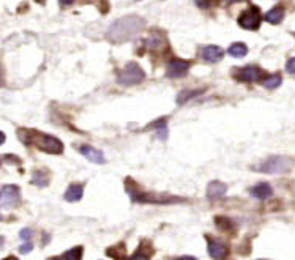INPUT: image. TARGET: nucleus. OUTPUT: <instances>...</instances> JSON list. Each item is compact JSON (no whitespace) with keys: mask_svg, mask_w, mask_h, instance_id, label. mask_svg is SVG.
Returning <instances> with one entry per match:
<instances>
[{"mask_svg":"<svg viewBox=\"0 0 295 260\" xmlns=\"http://www.w3.org/2000/svg\"><path fill=\"white\" fill-rule=\"evenodd\" d=\"M145 27V19L136 14L123 16L109 27L107 30V38L114 43H122L126 39L134 38L137 33H141Z\"/></svg>","mask_w":295,"mask_h":260,"instance_id":"obj_1","label":"nucleus"},{"mask_svg":"<svg viewBox=\"0 0 295 260\" xmlns=\"http://www.w3.org/2000/svg\"><path fill=\"white\" fill-rule=\"evenodd\" d=\"M17 136L21 137V141L25 144H33L38 150H41L44 153L51 155H60L63 153V142L55 136L46 134L41 131H35V129H19Z\"/></svg>","mask_w":295,"mask_h":260,"instance_id":"obj_2","label":"nucleus"},{"mask_svg":"<svg viewBox=\"0 0 295 260\" xmlns=\"http://www.w3.org/2000/svg\"><path fill=\"white\" fill-rule=\"evenodd\" d=\"M125 191L130 196V199L134 204H175L182 201L179 197H172V196H161V194H152L147 193L141 186L137 185L133 178H126L125 180Z\"/></svg>","mask_w":295,"mask_h":260,"instance_id":"obj_3","label":"nucleus"},{"mask_svg":"<svg viewBox=\"0 0 295 260\" xmlns=\"http://www.w3.org/2000/svg\"><path fill=\"white\" fill-rule=\"evenodd\" d=\"M145 79L144 69L136 62H128L119 73H117V82L123 87H131L141 84Z\"/></svg>","mask_w":295,"mask_h":260,"instance_id":"obj_4","label":"nucleus"},{"mask_svg":"<svg viewBox=\"0 0 295 260\" xmlns=\"http://www.w3.org/2000/svg\"><path fill=\"white\" fill-rule=\"evenodd\" d=\"M289 167H291V161L288 158L270 156L258 167V171L264 172V174H284L289 171Z\"/></svg>","mask_w":295,"mask_h":260,"instance_id":"obj_5","label":"nucleus"},{"mask_svg":"<svg viewBox=\"0 0 295 260\" xmlns=\"http://www.w3.org/2000/svg\"><path fill=\"white\" fill-rule=\"evenodd\" d=\"M21 204V191L16 185H5L0 189V207L13 208Z\"/></svg>","mask_w":295,"mask_h":260,"instance_id":"obj_6","label":"nucleus"},{"mask_svg":"<svg viewBox=\"0 0 295 260\" xmlns=\"http://www.w3.org/2000/svg\"><path fill=\"white\" fill-rule=\"evenodd\" d=\"M261 22H262V16L256 6L243 11L239 17V25L245 30H258Z\"/></svg>","mask_w":295,"mask_h":260,"instance_id":"obj_7","label":"nucleus"},{"mask_svg":"<svg viewBox=\"0 0 295 260\" xmlns=\"http://www.w3.org/2000/svg\"><path fill=\"white\" fill-rule=\"evenodd\" d=\"M190 69V62L183 58H174L168 63V68H166V74L168 77H183L186 76Z\"/></svg>","mask_w":295,"mask_h":260,"instance_id":"obj_8","label":"nucleus"},{"mask_svg":"<svg viewBox=\"0 0 295 260\" xmlns=\"http://www.w3.org/2000/svg\"><path fill=\"white\" fill-rule=\"evenodd\" d=\"M262 77H264V71L256 65H248L242 68L237 74V79L242 82H256V81H261Z\"/></svg>","mask_w":295,"mask_h":260,"instance_id":"obj_9","label":"nucleus"},{"mask_svg":"<svg viewBox=\"0 0 295 260\" xmlns=\"http://www.w3.org/2000/svg\"><path fill=\"white\" fill-rule=\"evenodd\" d=\"M209 256L213 260H226L229 257V248L220 240H209Z\"/></svg>","mask_w":295,"mask_h":260,"instance_id":"obj_10","label":"nucleus"},{"mask_svg":"<svg viewBox=\"0 0 295 260\" xmlns=\"http://www.w3.org/2000/svg\"><path fill=\"white\" fill-rule=\"evenodd\" d=\"M79 153L87 158L88 161H92L95 164H104L106 163V158H104V153L101 152V150H98L92 145H81L79 147Z\"/></svg>","mask_w":295,"mask_h":260,"instance_id":"obj_11","label":"nucleus"},{"mask_svg":"<svg viewBox=\"0 0 295 260\" xmlns=\"http://www.w3.org/2000/svg\"><path fill=\"white\" fill-rule=\"evenodd\" d=\"M223 57H224V51L220 46L210 44V46H205L202 49V58L207 63H218L223 60Z\"/></svg>","mask_w":295,"mask_h":260,"instance_id":"obj_12","label":"nucleus"},{"mask_svg":"<svg viewBox=\"0 0 295 260\" xmlns=\"http://www.w3.org/2000/svg\"><path fill=\"white\" fill-rule=\"evenodd\" d=\"M250 194L256 199H259V201H267V199H270L273 196V188H272V185L262 182V183H258L256 186H253L250 189Z\"/></svg>","mask_w":295,"mask_h":260,"instance_id":"obj_13","label":"nucleus"},{"mask_svg":"<svg viewBox=\"0 0 295 260\" xmlns=\"http://www.w3.org/2000/svg\"><path fill=\"white\" fill-rule=\"evenodd\" d=\"M226 193H228V185L220 182V180H213L207 186V197L210 201H215V199L226 196Z\"/></svg>","mask_w":295,"mask_h":260,"instance_id":"obj_14","label":"nucleus"},{"mask_svg":"<svg viewBox=\"0 0 295 260\" xmlns=\"http://www.w3.org/2000/svg\"><path fill=\"white\" fill-rule=\"evenodd\" d=\"M84 196V185L81 183H73L68 186V189L65 191V201L66 202H79Z\"/></svg>","mask_w":295,"mask_h":260,"instance_id":"obj_15","label":"nucleus"},{"mask_svg":"<svg viewBox=\"0 0 295 260\" xmlns=\"http://www.w3.org/2000/svg\"><path fill=\"white\" fill-rule=\"evenodd\" d=\"M204 92H205V88H183L179 92V95H177V103L185 104V103L191 101V99L198 98Z\"/></svg>","mask_w":295,"mask_h":260,"instance_id":"obj_16","label":"nucleus"},{"mask_svg":"<svg viewBox=\"0 0 295 260\" xmlns=\"http://www.w3.org/2000/svg\"><path fill=\"white\" fill-rule=\"evenodd\" d=\"M284 17V8L283 6H275L270 11L265 14V21L270 24H280Z\"/></svg>","mask_w":295,"mask_h":260,"instance_id":"obj_17","label":"nucleus"},{"mask_svg":"<svg viewBox=\"0 0 295 260\" xmlns=\"http://www.w3.org/2000/svg\"><path fill=\"white\" fill-rule=\"evenodd\" d=\"M49 180H51V175L46 171H35L32 175V183L38 188H46L49 185Z\"/></svg>","mask_w":295,"mask_h":260,"instance_id":"obj_18","label":"nucleus"},{"mask_svg":"<svg viewBox=\"0 0 295 260\" xmlns=\"http://www.w3.org/2000/svg\"><path fill=\"white\" fill-rule=\"evenodd\" d=\"M228 54L234 58H242V57H245L248 54V46L245 43H234L228 49Z\"/></svg>","mask_w":295,"mask_h":260,"instance_id":"obj_19","label":"nucleus"},{"mask_svg":"<svg viewBox=\"0 0 295 260\" xmlns=\"http://www.w3.org/2000/svg\"><path fill=\"white\" fill-rule=\"evenodd\" d=\"M281 82H283V77H281L280 74H272V76H269V77L264 79V81H262V85H264L265 88L273 90V88H278V87L281 85Z\"/></svg>","mask_w":295,"mask_h":260,"instance_id":"obj_20","label":"nucleus"},{"mask_svg":"<svg viewBox=\"0 0 295 260\" xmlns=\"http://www.w3.org/2000/svg\"><path fill=\"white\" fill-rule=\"evenodd\" d=\"M82 253H84V248L76 246V248H71L70 251H66L62 256V259L63 260H82Z\"/></svg>","mask_w":295,"mask_h":260,"instance_id":"obj_21","label":"nucleus"},{"mask_svg":"<svg viewBox=\"0 0 295 260\" xmlns=\"http://www.w3.org/2000/svg\"><path fill=\"white\" fill-rule=\"evenodd\" d=\"M152 256H153V249H147L145 251L144 248H139L128 260H150Z\"/></svg>","mask_w":295,"mask_h":260,"instance_id":"obj_22","label":"nucleus"},{"mask_svg":"<svg viewBox=\"0 0 295 260\" xmlns=\"http://www.w3.org/2000/svg\"><path fill=\"white\" fill-rule=\"evenodd\" d=\"M215 224L218 226V229H221V231H231V229H232V223H231V219L224 218V216H218V218H215Z\"/></svg>","mask_w":295,"mask_h":260,"instance_id":"obj_23","label":"nucleus"},{"mask_svg":"<svg viewBox=\"0 0 295 260\" xmlns=\"http://www.w3.org/2000/svg\"><path fill=\"white\" fill-rule=\"evenodd\" d=\"M166 122H168V120H166L164 117H161V118H158V120H155L153 123H150L147 129L152 128V129H158V131H160V129H164V128H166Z\"/></svg>","mask_w":295,"mask_h":260,"instance_id":"obj_24","label":"nucleus"},{"mask_svg":"<svg viewBox=\"0 0 295 260\" xmlns=\"http://www.w3.org/2000/svg\"><path fill=\"white\" fill-rule=\"evenodd\" d=\"M147 46L149 47H152V49H155V47H158L160 44H163V38H160V36H150V38H147Z\"/></svg>","mask_w":295,"mask_h":260,"instance_id":"obj_25","label":"nucleus"},{"mask_svg":"<svg viewBox=\"0 0 295 260\" xmlns=\"http://www.w3.org/2000/svg\"><path fill=\"white\" fill-rule=\"evenodd\" d=\"M194 3L201 9H210L215 5V0H194Z\"/></svg>","mask_w":295,"mask_h":260,"instance_id":"obj_26","label":"nucleus"},{"mask_svg":"<svg viewBox=\"0 0 295 260\" xmlns=\"http://www.w3.org/2000/svg\"><path fill=\"white\" fill-rule=\"evenodd\" d=\"M33 249V243H32V240H28V242H24V245L19 248V253H22V254H28Z\"/></svg>","mask_w":295,"mask_h":260,"instance_id":"obj_27","label":"nucleus"},{"mask_svg":"<svg viewBox=\"0 0 295 260\" xmlns=\"http://www.w3.org/2000/svg\"><path fill=\"white\" fill-rule=\"evenodd\" d=\"M32 231L30 229H22L21 232H19V237H21L22 242H28V240H32Z\"/></svg>","mask_w":295,"mask_h":260,"instance_id":"obj_28","label":"nucleus"},{"mask_svg":"<svg viewBox=\"0 0 295 260\" xmlns=\"http://www.w3.org/2000/svg\"><path fill=\"white\" fill-rule=\"evenodd\" d=\"M286 71L291 73V74H295V57L291 58L289 62L286 63Z\"/></svg>","mask_w":295,"mask_h":260,"instance_id":"obj_29","label":"nucleus"},{"mask_svg":"<svg viewBox=\"0 0 295 260\" xmlns=\"http://www.w3.org/2000/svg\"><path fill=\"white\" fill-rule=\"evenodd\" d=\"M73 2H74V0H60V5L62 6H70Z\"/></svg>","mask_w":295,"mask_h":260,"instance_id":"obj_30","label":"nucleus"},{"mask_svg":"<svg viewBox=\"0 0 295 260\" xmlns=\"http://www.w3.org/2000/svg\"><path fill=\"white\" fill-rule=\"evenodd\" d=\"M177 260H198V259L193 257V256H182V257H179Z\"/></svg>","mask_w":295,"mask_h":260,"instance_id":"obj_31","label":"nucleus"},{"mask_svg":"<svg viewBox=\"0 0 295 260\" xmlns=\"http://www.w3.org/2000/svg\"><path fill=\"white\" fill-rule=\"evenodd\" d=\"M5 137H6V136H5V133H3V131H0V145H2V144L5 142Z\"/></svg>","mask_w":295,"mask_h":260,"instance_id":"obj_32","label":"nucleus"},{"mask_svg":"<svg viewBox=\"0 0 295 260\" xmlns=\"http://www.w3.org/2000/svg\"><path fill=\"white\" fill-rule=\"evenodd\" d=\"M2 260H19V259L14 257V256H8V257H5V259H2Z\"/></svg>","mask_w":295,"mask_h":260,"instance_id":"obj_33","label":"nucleus"},{"mask_svg":"<svg viewBox=\"0 0 295 260\" xmlns=\"http://www.w3.org/2000/svg\"><path fill=\"white\" fill-rule=\"evenodd\" d=\"M49 260H63V259H62V256H60V257H51Z\"/></svg>","mask_w":295,"mask_h":260,"instance_id":"obj_34","label":"nucleus"},{"mask_svg":"<svg viewBox=\"0 0 295 260\" xmlns=\"http://www.w3.org/2000/svg\"><path fill=\"white\" fill-rule=\"evenodd\" d=\"M228 2H242V0H228Z\"/></svg>","mask_w":295,"mask_h":260,"instance_id":"obj_35","label":"nucleus"},{"mask_svg":"<svg viewBox=\"0 0 295 260\" xmlns=\"http://www.w3.org/2000/svg\"><path fill=\"white\" fill-rule=\"evenodd\" d=\"M0 84H2V73H0Z\"/></svg>","mask_w":295,"mask_h":260,"instance_id":"obj_36","label":"nucleus"},{"mask_svg":"<svg viewBox=\"0 0 295 260\" xmlns=\"http://www.w3.org/2000/svg\"><path fill=\"white\" fill-rule=\"evenodd\" d=\"M2 219H3V218H2V215H0V221H2Z\"/></svg>","mask_w":295,"mask_h":260,"instance_id":"obj_37","label":"nucleus"}]
</instances>
